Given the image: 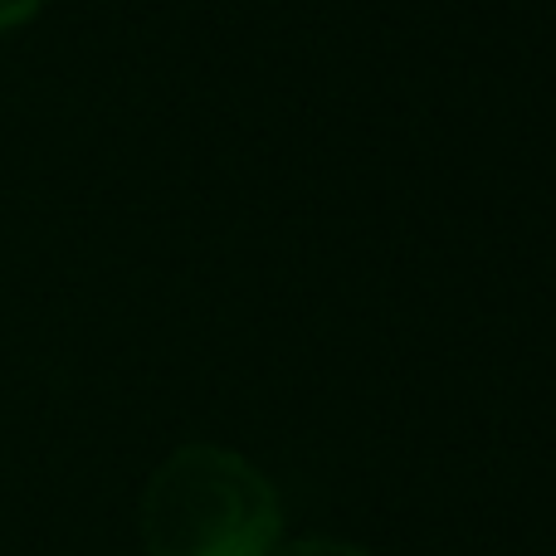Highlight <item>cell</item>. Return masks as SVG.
Masks as SVG:
<instances>
[{
	"instance_id": "cell-1",
	"label": "cell",
	"mask_w": 556,
	"mask_h": 556,
	"mask_svg": "<svg viewBox=\"0 0 556 556\" xmlns=\"http://www.w3.org/2000/svg\"><path fill=\"white\" fill-rule=\"evenodd\" d=\"M278 538L274 483L235 450L186 444L142 489L147 556H269Z\"/></svg>"
},
{
	"instance_id": "cell-2",
	"label": "cell",
	"mask_w": 556,
	"mask_h": 556,
	"mask_svg": "<svg viewBox=\"0 0 556 556\" xmlns=\"http://www.w3.org/2000/svg\"><path fill=\"white\" fill-rule=\"evenodd\" d=\"M269 556H371L352 542H332V538H293V542H278Z\"/></svg>"
},
{
	"instance_id": "cell-3",
	"label": "cell",
	"mask_w": 556,
	"mask_h": 556,
	"mask_svg": "<svg viewBox=\"0 0 556 556\" xmlns=\"http://www.w3.org/2000/svg\"><path fill=\"white\" fill-rule=\"evenodd\" d=\"M39 10H45V0H0V35H10V29L29 25Z\"/></svg>"
}]
</instances>
